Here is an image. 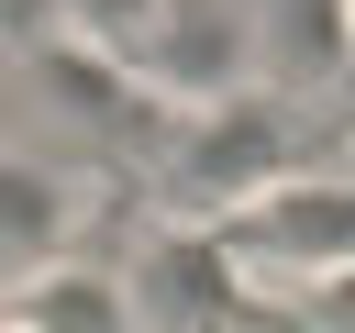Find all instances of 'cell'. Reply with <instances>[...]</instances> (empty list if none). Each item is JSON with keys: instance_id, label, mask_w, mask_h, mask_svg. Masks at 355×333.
I'll use <instances>...</instances> for the list:
<instances>
[{"instance_id": "obj_1", "label": "cell", "mask_w": 355, "mask_h": 333, "mask_svg": "<svg viewBox=\"0 0 355 333\" xmlns=\"http://www.w3.org/2000/svg\"><path fill=\"white\" fill-rule=\"evenodd\" d=\"M155 166H166V189L189 200V211H233V200H255V189H277L288 166H300V111L255 78V89H222V100H200V111H166V144H155Z\"/></svg>"}, {"instance_id": "obj_7", "label": "cell", "mask_w": 355, "mask_h": 333, "mask_svg": "<svg viewBox=\"0 0 355 333\" xmlns=\"http://www.w3.org/2000/svg\"><path fill=\"white\" fill-rule=\"evenodd\" d=\"M55 11V33L67 44H89V56H133L144 44V22L166 11V0H44Z\"/></svg>"}, {"instance_id": "obj_6", "label": "cell", "mask_w": 355, "mask_h": 333, "mask_svg": "<svg viewBox=\"0 0 355 333\" xmlns=\"http://www.w3.org/2000/svg\"><path fill=\"white\" fill-rule=\"evenodd\" d=\"M67 222H78V189H67L44 155L0 144V255H11V266H22V255H55Z\"/></svg>"}, {"instance_id": "obj_9", "label": "cell", "mask_w": 355, "mask_h": 333, "mask_svg": "<svg viewBox=\"0 0 355 333\" xmlns=\"http://www.w3.org/2000/svg\"><path fill=\"white\" fill-rule=\"evenodd\" d=\"M0 333H11V322H0Z\"/></svg>"}, {"instance_id": "obj_4", "label": "cell", "mask_w": 355, "mask_h": 333, "mask_svg": "<svg viewBox=\"0 0 355 333\" xmlns=\"http://www.w3.org/2000/svg\"><path fill=\"white\" fill-rule=\"evenodd\" d=\"M122 278H133L144 333H255V278H244V255L222 244V222H211V233H200V222L144 233Z\"/></svg>"}, {"instance_id": "obj_2", "label": "cell", "mask_w": 355, "mask_h": 333, "mask_svg": "<svg viewBox=\"0 0 355 333\" xmlns=\"http://www.w3.org/2000/svg\"><path fill=\"white\" fill-rule=\"evenodd\" d=\"M222 244L244 255L255 289H322L333 266H355V178L333 166H288L277 189L222 211Z\"/></svg>"}, {"instance_id": "obj_8", "label": "cell", "mask_w": 355, "mask_h": 333, "mask_svg": "<svg viewBox=\"0 0 355 333\" xmlns=\"http://www.w3.org/2000/svg\"><path fill=\"white\" fill-rule=\"evenodd\" d=\"M300 300H311V322H322V333H355V266H333V278H322V289H300Z\"/></svg>"}, {"instance_id": "obj_5", "label": "cell", "mask_w": 355, "mask_h": 333, "mask_svg": "<svg viewBox=\"0 0 355 333\" xmlns=\"http://www.w3.org/2000/svg\"><path fill=\"white\" fill-rule=\"evenodd\" d=\"M0 322L11 333H144L133 278L100 266V255H33L11 278V300H0Z\"/></svg>"}, {"instance_id": "obj_3", "label": "cell", "mask_w": 355, "mask_h": 333, "mask_svg": "<svg viewBox=\"0 0 355 333\" xmlns=\"http://www.w3.org/2000/svg\"><path fill=\"white\" fill-rule=\"evenodd\" d=\"M122 78L155 100V111H200L222 89H255L266 78V44H255V0H166L144 22V44L122 56Z\"/></svg>"}]
</instances>
